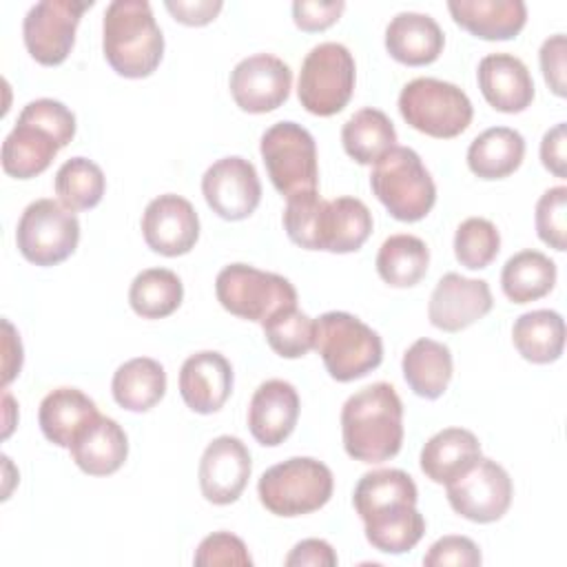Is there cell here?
Masks as SVG:
<instances>
[{
	"label": "cell",
	"mask_w": 567,
	"mask_h": 567,
	"mask_svg": "<svg viewBox=\"0 0 567 567\" xmlns=\"http://www.w3.org/2000/svg\"><path fill=\"white\" fill-rule=\"evenodd\" d=\"M18 120L38 124L40 128H44L47 133H51L55 137V142L60 144V148H64L73 135H75V115L71 109H66L62 102L51 100V97H40L29 102Z\"/></svg>",
	"instance_id": "obj_41"
},
{
	"label": "cell",
	"mask_w": 567,
	"mask_h": 567,
	"mask_svg": "<svg viewBox=\"0 0 567 567\" xmlns=\"http://www.w3.org/2000/svg\"><path fill=\"white\" fill-rule=\"evenodd\" d=\"M284 228L292 244L306 250L354 252L372 233V213L357 197L323 199L319 190L288 197Z\"/></svg>",
	"instance_id": "obj_2"
},
{
	"label": "cell",
	"mask_w": 567,
	"mask_h": 567,
	"mask_svg": "<svg viewBox=\"0 0 567 567\" xmlns=\"http://www.w3.org/2000/svg\"><path fill=\"white\" fill-rule=\"evenodd\" d=\"M91 7V0H42L33 4L22 22V38L29 55L44 66L62 64L75 44L82 13Z\"/></svg>",
	"instance_id": "obj_13"
},
{
	"label": "cell",
	"mask_w": 567,
	"mask_h": 567,
	"mask_svg": "<svg viewBox=\"0 0 567 567\" xmlns=\"http://www.w3.org/2000/svg\"><path fill=\"white\" fill-rule=\"evenodd\" d=\"M58 151L60 144L51 133L18 120L2 142V168L16 179H31L51 166Z\"/></svg>",
	"instance_id": "obj_28"
},
{
	"label": "cell",
	"mask_w": 567,
	"mask_h": 567,
	"mask_svg": "<svg viewBox=\"0 0 567 567\" xmlns=\"http://www.w3.org/2000/svg\"><path fill=\"white\" fill-rule=\"evenodd\" d=\"M142 235L153 252L179 257L193 250L199 239V217L188 199L175 193L148 202L142 215Z\"/></svg>",
	"instance_id": "obj_17"
},
{
	"label": "cell",
	"mask_w": 567,
	"mask_h": 567,
	"mask_svg": "<svg viewBox=\"0 0 567 567\" xmlns=\"http://www.w3.org/2000/svg\"><path fill=\"white\" fill-rule=\"evenodd\" d=\"M518 354L532 363H551L565 348V321L556 310H532L520 315L512 328Z\"/></svg>",
	"instance_id": "obj_33"
},
{
	"label": "cell",
	"mask_w": 567,
	"mask_h": 567,
	"mask_svg": "<svg viewBox=\"0 0 567 567\" xmlns=\"http://www.w3.org/2000/svg\"><path fill=\"white\" fill-rule=\"evenodd\" d=\"M399 113L412 128L430 137L450 140L470 126L474 109L456 84L436 78H414L401 89Z\"/></svg>",
	"instance_id": "obj_8"
},
{
	"label": "cell",
	"mask_w": 567,
	"mask_h": 567,
	"mask_svg": "<svg viewBox=\"0 0 567 567\" xmlns=\"http://www.w3.org/2000/svg\"><path fill=\"white\" fill-rule=\"evenodd\" d=\"M501 250V235L485 217H467L454 233V255L470 270L487 268Z\"/></svg>",
	"instance_id": "obj_39"
},
{
	"label": "cell",
	"mask_w": 567,
	"mask_h": 567,
	"mask_svg": "<svg viewBox=\"0 0 567 567\" xmlns=\"http://www.w3.org/2000/svg\"><path fill=\"white\" fill-rule=\"evenodd\" d=\"M416 501V483L394 467L363 474L352 494L368 543L383 554H405L423 538L425 518Z\"/></svg>",
	"instance_id": "obj_1"
},
{
	"label": "cell",
	"mask_w": 567,
	"mask_h": 567,
	"mask_svg": "<svg viewBox=\"0 0 567 567\" xmlns=\"http://www.w3.org/2000/svg\"><path fill=\"white\" fill-rule=\"evenodd\" d=\"M565 144H567V126H565V122H558L554 128H549L543 135V142H540V162L556 177H565L567 175Z\"/></svg>",
	"instance_id": "obj_48"
},
{
	"label": "cell",
	"mask_w": 567,
	"mask_h": 567,
	"mask_svg": "<svg viewBox=\"0 0 567 567\" xmlns=\"http://www.w3.org/2000/svg\"><path fill=\"white\" fill-rule=\"evenodd\" d=\"M284 563L286 567H334L339 558L330 543L321 538H306L290 549Z\"/></svg>",
	"instance_id": "obj_46"
},
{
	"label": "cell",
	"mask_w": 567,
	"mask_h": 567,
	"mask_svg": "<svg viewBox=\"0 0 567 567\" xmlns=\"http://www.w3.org/2000/svg\"><path fill=\"white\" fill-rule=\"evenodd\" d=\"M202 193L213 213L228 221L250 217L261 202L257 171L239 155L221 157L210 164L202 177Z\"/></svg>",
	"instance_id": "obj_15"
},
{
	"label": "cell",
	"mask_w": 567,
	"mask_h": 567,
	"mask_svg": "<svg viewBox=\"0 0 567 567\" xmlns=\"http://www.w3.org/2000/svg\"><path fill=\"white\" fill-rule=\"evenodd\" d=\"M354 91V58L339 42H321L301 62L297 95L301 106L319 117L346 109Z\"/></svg>",
	"instance_id": "obj_9"
},
{
	"label": "cell",
	"mask_w": 567,
	"mask_h": 567,
	"mask_svg": "<svg viewBox=\"0 0 567 567\" xmlns=\"http://www.w3.org/2000/svg\"><path fill=\"white\" fill-rule=\"evenodd\" d=\"M299 419V394L284 379L264 381L248 405V430L266 447L281 445Z\"/></svg>",
	"instance_id": "obj_21"
},
{
	"label": "cell",
	"mask_w": 567,
	"mask_h": 567,
	"mask_svg": "<svg viewBox=\"0 0 567 567\" xmlns=\"http://www.w3.org/2000/svg\"><path fill=\"white\" fill-rule=\"evenodd\" d=\"M370 186L374 197L399 221L423 219L434 202L436 186L416 151L408 146L390 148L372 168Z\"/></svg>",
	"instance_id": "obj_7"
},
{
	"label": "cell",
	"mask_w": 567,
	"mask_h": 567,
	"mask_svg": "<svg viewBox=\"0 0 567 567\" xmlns=\"http://www.w3.org/2000/svg\"><path fill=\"white\" fill-rule=\"evenodd\" d=\"M164 7L171 11V16L188 27H204L208 22H213L217 18V13L221 11V2L219 0H166Z\"/></svg>",
	"instance_id": "obj_47"
},
{
	"label": "cell",
	"mask_w": 567,
	"mask_h": 567,
	"mask_svg": "<svg viewBox=\"0 0 567 567\" xmlns=\"http://www.w3.org/2000/svg\"><path fill=\"white\" fill-rule=\"evenodd\" d=\"M478 89L501 113H520L534 100V80L525 62L512 53H489L478 62Z\"/></svg>",
	"instance_id": "obj_22"
},
{
	"label": "cell",
	"mask_w": 567,
	"mask_h": 567,
	"mask_svg": "<svg viewBox=\"0 0 567 567\" xmlns=\"http://www.w3.org/2000/svg\"><path fill=\"white\" fill-rule=\"evenodd\" d=\"M492 306L494 299L485 279H470L458 272H447L432 290L427 317L434 328L458 332L483 319Z\"/></svg>",
	"instance_id": "obj_18"
},
{
	"label": "cell",
	"mask_w": 567,
	"mask_h": 567,
	"mask_svg": "<svg viewBox=\"0 0 567 567\" xmlns=\"http://www.w3.org/2000/svg\"><path fill=\"white\" fill-rule=\"evenodd\" d=\"M233 392V365L215 350L190 354L179 370V394L197 414L221 410Z\"/></svg>",
	"instance_id": "obj_20"
},
{
	"label": "cell",
	"mask_w": 567,
	"mask_h": 567,
	"mask_svg": "<svg viewBox=\"0 0 567 567\" xmlns=\"http://www.w3.org/2000/svg\"><path fill=\"white\" fill-rule=\"evenodd\" d=\"M341 436L348 456L383 463L403 443V403L390 383H372L354 392L341 410Z\"/></svg>",
	"instance_id": "obj_3"
},
{
	"label": "cell",
	"mask_w": 567,
	"mask_h": 567,
	"mask_svg": "<svg viewBox=\"0 0 567 567\" xmlns=\"http://www.w3.org/2000/svg\"><path fill=\"white\" fill-rule=\"evenodd\" d=\"M346 2H319V0H297L292 2V20L301 31H323L332 27L343 13Z\"/></svg>",
	"instance_id": "obj_44"
},
{
	"label": "cell",
	"mask_w": 567,
	"mask_h": 567,
	"mask_svg": "<svg viewBox=\"0 0 567 567\" xmlns=\"http://www.w3.org/2000/svg\"><path fill=\"white\" fill-rule=\"evenodd\" d=\"M481 458L478 439L463 427H445L427 439L421 450V472L439 483L447 485L467 472Z\"/></svg>",
	"instance_id": "obj_27"
},
{
	"label": "cell",
	"mask_w": 567,
	"mask_h": 567,
	"mask_svg": "<svg viewBox=\"0 0 567 567\" xmlns=\"http://www.w3.org/2000/svg\"><path fill=\"white\" fill-rule=\"evenodd\" d=\"M565 51H567V40L563 33H556L547 38L540 47V69L547 86L558 95L565 97Z\"/></svg>",
	"instance_id": "obj_45"
},
{
	"label": "cell",
	"mask_w": 567,
	"mask_h": 567,
	"mask_svg": "<svg viewBox=\"0 0 567 567\" xmlns=\"http://www.w3.org/2000/svg\"><path fill=\"white\" fill-rule=\"evenodd\" d=\"M193 563L199 567H213V565L248 567L252 565V558L239 536L230 532H213L197 545Z\"/></svg>",
	"instance_id": "obj_42"
},
{
	"label": "cell",
	"mask_w": 567,
	"mask_h": 567,
	"mask_svg": "<svg viewBox=\"0 0 567 567\" xmlns=\"http://www.w3.org/2000/svg\"><path fill=\"white\" fill-rule=\"evenodd\" d=\"M315 321V350L321 354L323 365L334 381L348 383L379 368L383 359L381 337L359 317L332 310Z\"/></svg>",
	"instance_id": "obj_5"
},
{
	"label": "cell",
	"mask_w": 567,
	"mask_h": 567,
	"mask_svg": "<svg viewBox=\"0 0 567 567\" xmlns=\"http://www.w3.org/2000/svg\"><path fill=\"white\" fill-rule=\"evenodd\" d=\"M346 153L368 166L377 164L390 148L396 146V131L392 120L379 109H361L348 117L341 128Z\"/></svg>",
	"instance_id": "obj_32"
},
{
	"label": "cell",
	"mask_w": 567,
	"mask_h": 567,
	"mask_svg": "<svg viewBox=\"0 0 567 567\" xmlns=\"http://www.w3.org/2000/svg\"><path fill=\"white\" fill-rule=\"evenodd\" d=\"M2 401H4V410H7V414H4V432H2V436L7 439L9 434H11V430H13V425H16V421H13V416H11V412L16 410V403H13V399H11V394L4 390V394H2Z\"/></svg>",
	"instance_id": "obj_50"
},
{
	"label": "cell",
	"mask_w": 567,
	"mask_h": 567,
	"mask_svg": "<svg viewBox=\"0 0 567 567\" xmlns=\"http://www.w3.org/2000/svg\"><path fill=\"white\" fill-rule=\"evenodd\" d=\"M184 299L182 279L168 268H146L131 281L128 303L144 319H164L173 315Z\"/></svg>",
	"instance_id": "obj_36"
},
{
	"label": "cell",
	"mask_w": 567,
	"mask_h": 567,
	"mask_svg": "<svg viewBox=\"0 0 567 567\" xmlns=\"http://www.w3.org/2000/svg\"><path fill=\"white\" fill-rule=\"evenodd\" d=\"M113 399L128 412H146L166 394V372L151 357H135L122 363L111 381Z\"/></svg>",
	"instance_id": "obj_31"
},
{
	"label": "cell",
	"mask_w": 567,
	"mask_h": 567,
	"mask_svg": "<svg viewBox=\"0 0 567 567\" xmlns=\"http://www.w3.org/2000/svg\"><path fill=\"white\" fill-rule=\"evenodd\" d=\"M250 452L241 439L224 434L213 439L199 461V487L208 503H235L250 478Z\"/></svg>",
	"instance_id": "obj_19"
},
{
	"label": "cell",
	"mask_w": 567,
	"mask_h": 567,
	"mask_svg": "<svg viewBox=\"0 0 567 567\" xmlns=\"http://www.w3.org/2000/svg\"><path fill=\"white\" fill-rule=\"evenodd\" d=\"M430 264V250L423 239L399 233L390 235L377 252V272L392 288L416 286Z\"/></svg>",
	"instance_id": "obj_35"
},
{
	"label": "cell",
	"mask_w": 567,
	"mask_h": 567,
	"mask_svg": "<svg viewBox=\"0 0 567 567\" xmlns=\"http://www.w3.org/2000/svg\"><path fill=\"white\" fill-rule=\"evenodd\" d=\"M102 51L111 69L122 78H148L159 66L164 35L146 0H113L106 7Z\"/></svg>",
	"instance_id": "obj_4"
},
{
	"label": "cell",
	"mask_w": 567,
	"mask_h": 567,
	"mask_svg": "<svg viewBox=\"0 0 567 567\" xmlns=\"http://www.w3.org/2000/svg\"><path fill=\"white\" fill-rule=\"evenodd\" d=\"M292 86L290 66L270 53L244 58L230 71V95L246 113H268L279 109Z\"/></svg>",
	"instance_id": "obj_16"
},
{
	"label": "cell",
	"mask_w": 567,
	"mask_h": 567,
	"mask_svg": "<svg viewBox=\"0 0 567 567\" xmlns=\"http://www.w3.org/2000/svg\"><path fill=\"white\" fill-rule=\"evenodd\" d=\"M445 487L450 507L472 523L503 518L514 496V485L505 467L483 456Z\"/></svg>",
	"instance_id": "obj_14"
},
{
	"label": "cell",
	"mask_w": 567,
	"mask_h": 567,
	"mask_svg": "<svg viewBox=\"0 0 567 567\" xmlns=\"http://www.w3.org/2000/svg\"><path fill=\"white\" fill-rule=\"evenodd\" d=\"M268 346L284 359H299L315 348L317 321L301 312L297 306H288L261 321Z\"/></svg>",
	"instance_id": "obj_38"
},
{
	"label": "cell",
	"mask_w": 567,
	"mask_h": 567,
	"mask_svg": "<svg viewBox=\"0 0 567 567\" xmlns=\"http://www.w3.org/2000/svg\"><path fill=\"white\" fill-rule=\"evenodd\" d=\"M104 188L102 168L86 157H71L55 173V195L73 213L95 208L102 202Z\"/></svg>",
	"instance_id": "obj_37"
},
{
	"label": "cell",
	"mask_w": 567,
	"mask_h": 567,
	"mask_svg": "<svg viewBox=\"0 0 567 567\" xmlns=\"http://www.w3.org/2000/svg\"><path fill=\"white\" fill-rule=\"evenodd\" d=\"M447 9L458 27L481 40H512L527 22L523 0H450Z\"/></svg>",
	"instance_id": "obj_24"
},
{
	"label": "cell",
	"mask_w": 567,
	"mask_h": 567,
	"mask_svg": "<svg viewBox=\"0 0 567 567\" xmlns=\"http://www.w3.org/2000/svg\"><path fill=\"white\" fill-rule=\"evenodd\" d=\"M556 284V264L538 250H520L512 255L501 272V288L514 303H529L545 295Z\"/></svg>",
	"instance_id": "obj_34"
},
{
	"label": "cell",
	"mask_w": 567,
	"mask_h": 567,
	"mask_svg": "<svg viewBox=\"0 0 567 567\" xmlns=\"http://www.w3.org/2000/svg\"><path fill=\"white\" fill-rule=\"evenodd\" d=\"M75 465L89 476H109L117 472L128 456V439L115 419L97 416L69 447Z\"/></svg>",
	"instance_id": "obj_25"
},
{
	"label": "cell",
	"mask_w": 567,
	"mask_h": 567,
	"mask_svg": "<svg viewBox=\"0 0 567 567\" xmlns=\"http://www.w3.org/2000/svg\"><path fill=\"white\" fill-rule=\"evenodd\" d=\"M403 379L410 390L423 399H439L452 381V352L434 339H416L401 361Z\"/></svg>",
	"instance_id": "obj_30"
},
{
	"label": "cell",
	"mask_w": 567,
	"mask_h": 567,
	"mask_svg": "<svg viewBox=\"0 0 567 567\" xmlns=\"http://www.w3.org/2000/svg\"><path fill=\"white\" fill-rule=\"evenodd\" d=\"M259 153L272 186L288 197L317 190V144L297 122H277L261 135Z\"/></svg>",
	"instance_id": "obj_10"
},
{
	"label": "cell",
	"mask_w": 567,
	"mask_h": 567,
	"mask_svg": "<svg viewBox=\"0 0 567 567\" xmlns=\"http://www.w3.org/2000/svg\"><path fill=\"white\" fill-rule=\"evenodd\" d=\"M332 487L334 478L326 463L310 456H292L261 474L257 494L270 514L292 518L321 509L330 501Z\"/></svg>",
	"instance_id": "obj_6"
},
{
	"label": "cell",
	"mask_w": 567,
	"mask_h": 567,
	"mask_svg": "<svg viewBox=\"0 0 567 567\" xmlns=\"http://www.w3.org/2000/svg\"><path fill=\"white\" fill-rule=\"evenodd\" d=\"M100 416L97 405L78 388H55L51 390L38 412L40 430L47 441L58 447H71L78 434Z\"/></svg>",
	"instance_id": "obj_26"
},
{
	"label": "cell",
	"mask_w": 567,
	"mask_h": 567,
	"mask_svg": "<svg viewBox=\"0 0 567 567\" xmlns=\"http://www.w3.org/2000/svg\"><path fill=\"white\" fill-rule=\"evenodd\" d=\"M536 233L549 248L563 252L567 241V186H554L545 190L536 204Z\"/></svg>",
	"instance_id": "obj_40"
},
{
	"label": "cell",
	"mask_w": 567,
	"mask_h": 567,
	"mask_svg": "<svg viewBox=\"0 0 567 567\" xmlns=\"http://www.w3.org/2000/svg\"><path fill=\"white\" fill-rule=\"evenodd\" d=\"M483 556L478 545L467 536H443L423 556L425 567H476L481 565Z\"/></svg>",
	"instance_id": "obj_43"
},
{
	"label": "cell",
	"mask_w": 567,
	"mask_h": 567,
	"mask_svg": "<svg viewBox=\"0 0 567 567\" xmlns=\"http://www.w3.org/2000/svg\"><path fill=\"white\" fill-rule=\"evenodd\" d=\"M80 241V221L55 199L31 202L16 228L20 255L35 266H55L73 255Z\"/></svg>",
	"instance_id": "obj_12"
},
{
	"label": "cell",
	"mask_w": 567,
	"mask_h": 567,
	"mask_svg": "<svg viewBox=\"0 0 567 567\" xmlns=\"http://www.w3.org/2000/svg\"><path fill=\"white\" fill-rule=\"evenodd\" d=\"M215 295L230 315L259 323L281 308L297 306V290L286 277L248 264L221 268L215 279Z\"/></svg>",
	"instance_id": "obj_11"
},
{
	"label": "cell",
	"mask_w": 567,
	"mask_h": 567,
	"mask_svg": "<svg viewBox=\"0 0 567 567\" xmlns=\"http://www.w3.org/2000/svg\"><path fill=\"white\" fill-rule=\"evenodd\" d=\"M525 157V140L509 126H492L476 135L467 148V166L481 179L512 175Z\"/></svg>",
	"instance_id": "obj_29"
},
{
	"label": "cell",
	"mask_w": 567,
	"mask_h": 567,
	"mask_svg": "<svg viewBox=\"0 0 567 567\" xmlns=\"http://www.w3.org/2000/svg\"><path fill=\"white\" fill-rule=\"evenodd\" d=\"M445 44V35L439 22L427 13L401 11L385 29L388 53L408 66L432 64Z\"/></svg>",
	"instance_id": "obj_23"
},
{
	"label": "cell",
	"mask_w": 567,
	"mask_h": 567,
	"mask_svg": "<svg viewBox=\"0 0 567 567\" xmlns=\"http://www.w3.org/2000/svg\"><path fill=\"white\" fill-rule=\"evenodd\" d=\"M2 328H4V374H2V385L7 388L16 374H20V368H22V343H20V337L16 334L13 326L4 319L2 321Z\"/></svg>",
	"instance_id": "obj_49"
}]
</instances>
